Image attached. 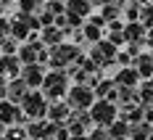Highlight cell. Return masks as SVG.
Masks as SVG:
<instances>
[{"label": "cell", "mask_w": 153, "mask_h": 140, "mask_svg": "<svg viewBox=\"0 0 153 140\" xmlns=\"http://www.w3.org/2000/svg\"><path fill=\"white\" fill-rule=\"evenodd\" d=\"M71 90V77L63 71V69H50L45 74V85H42V93L50 103L56 101H66V95Z\"/></svg>", "instance_id": "6da1fadb"}, {"label": "cell", "mask_w": 153, "mask_h": 140, "mask_svg": "<svg viewBox=\"0 0 153 140\" xmlns=\"http://www.w3.org/2000/svg\"><path fill=\"white\" fill-rule=\"evenodd\" d=\"M79 56H82V50L76 42H61V45L50 48V69H69V66H74L79 61Z\"/></svg>", "instance_id": "7a4b0ae2"}, {"label": "cell", "mask_w": 153, "mask_h": 140, "mask_svg": "<svg viewBox=\"0 0 153 140\" xmlns=\"http://www.w3.org/2000/svg\"><path fill=\"white\" fill-rule=\"evenodd\" d=\"M92 122L98 127H111L116 119H119V103H114V101H108V98H98L95 103H92Z\"/></svg>", "instance_id": "3957f363"}, {"label": "cell", "mask_w": 153, "mask_h": 140, "mask_svg": "<svg viewBox=\"0 0 153 140\" xmlns=\"http://www.w3.org/2000/svg\"><path fill=\"white\" fill-rule=\"evenodd\" d=\"M21 109L29 119H48V109H50V101L45 98L42 90H29L27 98L21 101Z\"/></svg>", "instance_id": "277c9868"}, {"label": "cell", "mask_w": 153, "mask_h": 140, "mask_svg": "<svg viewBox=\"0 0 153 140\" xmlns=\"http://www.w3.org/2000/svg\"><path fill=\"white\" fill-rule=\"evenodd\" d=\"M95 101L98 98L90 85H71V90L66 95V103L71 106V111H90Z\"/></svg>", "instance_id": "5b68a950"}, {"label": "cell", "mask_w": 153, "mask_h": 140, "mask_svg": "<svg viewBox=\"0 0 153 140\" xmlns=\"http://www.w3.org/2000/svg\"><path fill=\"white\" fill-rule=\"evenodd\" d=\"M116 45L111 42V40H100V42H95L90 48V58L92 61H98L100 66H111V63H116Z\"/></svg>", "instance_id": "8992f818"}, {"label": "cell", "mask_w": 153, "mask_h": 140, "mask_svg": "<svg viewBox=\"0 0 153 140\" xmlns=\"http://www.w3.org/2000/svg\"><path fill=\"white\" fill-rule=\"evenodd\" d=\"M56 127L58 124L50 122V119H32L27 124V132L34 140H56Z\"/></svg>", "instance_id": "52a82bcc"}, {"label": "cell", "mask_w": 153, "mask_h": 140, "mask_svg": "<svg viewBox=\"0 0 153 140\" xmlns=\"http://www.w3.org/2000/svg\"><path fill=\"white\" fill-rule=\"evenodd\" d=\"M45 66L42 63H27L24 69H21V79L29 85L32 90H42V85H45Z\"/></svg>", "instance_id": "ba28073f"}, {"label": "cell", "mask_w": 153, "mask_h": 140, "mask_svg": "<svg viewBox=\"0 0 153 140\" xmlns=\"http://www.w3.org/2000/svg\"><path fill=\"white\" fill-rule=\"evenodd\" d=\"M29 34H32V27H29V21H27V13H19L11 19V37H16L19 42H24V40H29Z\"/></svg>", "instance_id": "9c48e42d"}, {"label": "cell", "mask_w": 153, "mask_h": 140, "mask_svg": "<svg viewBox=\"0 0 153 140\" xmlns=\"http://www.w3.org/2000/svg\"><path fill=\"white\" fill-rule=\"evenodd\" d=\"M114 82H116V87H140V71L135 66H122Z\"/></svg>", "instance_id": "30bf717a"}, {"label": "cell", "mask_w": 153, "mask_h": 140, "mask_svg": "<svg viewBox=\"0 0 153 140\" xmlns=\"http://www.w3.org/2000/svg\"><path fill=\"white\" fill-rule=\"evenodd\" d=\"M21 69H24V63L19 56H0V74L8 79H16L21 77Z\"/></svg>", "instance_id": "8fae6325"}, {"label": "cell", "mask_w": 153, "mask_h": 140, "mask_svg": "<svg viewBox=\"0 0 153 140\" xmlns=\"http://www.w3.org/2000/svg\"><path fill=\"white\" fill-rule=\"evenodd\" d=\"M32 87L24 82L21 77H16V79H8V90H5V98L8 101H13V103H21L24 98H27V93H29Z\"/></svg>", "instance_id": "7c38bea8"}, {"label": "cell", "mask_w": 153, "mask_h": 140, "mask_svg": "<svg viewBox=\"0 0 153 140\" xmlns=\"http://www.w3.org/2000/svg\"><path fill=\"white\" fill-rule=\"evenodd\" d=\"M69 116H71V106H69L66 101H56V103H50V109H48V119H50V122L63 124V122H69Z\"/></svg>", "instance_id": "4fadbf2b"}, {"label": "cell", "mask_w": 153, "mask_h": 140, "mask_svg": "<svg viewBox=\"0 0 153 140\" xmlns=\"http://www.w3.org/2000/svg\"><path fill=\"white\" fill-rule=\"evenodd\" d=\"M40 37H42V42H45L48 48H56V45H61L63 40H66V32H63L58 24H53V27H45V29L40 32Z\"/></svg>", "instance_id": "5bb4252c"}, {"label": "cell", "mask_w": 153, "mask_h": 140, "mask_svg": "<svg viewBox=\"0 0 153 140\" xmlns=\"http://www.w3.org/2000/svg\"><path fill=\"white\" fill-rule=\"evenodd\" d=\"M45 45H34V42H21V48H19V58H21V63L27 66V63H40V50H42Z\"/></svg>", "instance_id": "9a60e30c"}, {"label": "cell", "mask_w": 153, "mask_h": 140, "mask_svg": "<svg viewBox=\"0 0 153 140\" xmlns=\"http://www.w3.org/2000/svg\"><path fill=\"white\" fill-rule=\"evenodd\" d=\"M124 37H127V42H145V37H148L145 24H143V21H129V24H124Z\"/></svg>", "instance_id": "2e32d148"}, {"label": "cell", "mask_w": 153, "mask_h": 140, "mask_svg": "<svg viewBox=\"0 0 153 140\" xmlns=\"http://www.w3.org/2000/svg\"><path fill=\"white\" fill-rule=\"evenodd\" d=\"M135 69L143 79H153V53H140L135 58Z\"/></svg>", "instance_id": "e0dca14e"}, {"label": "cell", "mask_w": 153, "mask_h": 140, "mask_svg": "<svg viewBox=\"0 0 153 140\" xmlns=\"http://www.w3.org/2000/svg\"><path fill=\"white\" fill-rule=\"evenodd\" d=\"M129 130H132V124L127 122V119H116L114 124L108 127V132H111V140H129Z\"/></svg>", "instance_id": "ac0fdd59"}, {"label": "cell", "mask_w": 153, "mask_h": 140, "mask_svg": "<svg viewBox=\"0 0 153 140\" xmlns=\"http://www.w3.org/2000/svg\"><path fill=\"white\" fill-rule=\"evenodd\" d=\"M92 8H95V5H92L90 0H69V3H66V11L82 16V19H87V16L92 13Z\"/></svg>", "instance_id": "d6986e66"}, {"label": "cell", "mask_w": 153, "mask_h": 140, "mask_svg": "<svg viewBox=\"0 0 153 140\" xmlns=\"http://www.w3.org/2000/svg\"><path fill=\"white\" fill-rule=\"evenodd\" d=\"M151 135H153V124L151 122L132 124V130H129V140H151Z\"/></svg>", "instance_id": "ffe728a7"}, {"label": "cell", "mask_w": 153, "mask_h": 140, "mask_svg": "<svg viewBox=\"0 0 153 140\" xmlns=\"http://www.w3.org/2000/svg\"><path fill=\"white\" fill-rule=\"evenodd\" d=\"M92 90H95V98H108V95L116 90V82L114 79H106V77H100L95 85H92Z\"/></svg>", "instance_id": "44dd1931"}, {"label": "cell", "mask_w": 153, "mask_h": 140, "mask_svg": "<svg viewBox=\"0 0 153 140\" xmlns=\"http://www.w3.org/2000/svg\"><path fill=\"white\" fill-rule=\"evenodd\" d=\"M45 3L48 0H19L16 8H19L21 13H40V11L45 8Z\"/></svg>", "instance_id": "7402d4cb"}, {"label": "cell", "mask_w": 153, "mask_h": 140, "mask_svg": "<svg viewBox=\"0 0 153 140\" xmlns=\"http://www.w3.org/2000/svg\"><path fill=\"white\" fill-rule=\"evenodd\" d=\"M19 40L16 37H5V40H0V56H19Z\"/></svg>", "instance_id": "603a6c76"}, {"label": "cell", "mask_w": 153, "mask_h": 140, "mask_svg": "<svg viewBox=\"0 0 153 140\" xmlns=\"http://www.w3.org/2000/svg\"><path fill=\"white\" fill-rule=\"evenodd\" d=\"M100 16L108 21H116V19H122V8L116 5V3H106V5H100Z\"/></svg>", "instance_id": "cb8c5ba5"}, {"label": "cell", "mask_w": 153, "mask_h": 140, "mask_svg": "<svg viewBox=\"0 0 153 140\" xmlns=\"http://www.w3.org/2000/svg\"><path fill=\"white\" fill-rule=\"evenodd\" d=\"M85 37H87V42H100V34H103V27H98V24H92V21H85Z\"/></svg>", "instance_id": "d4e9b609"}, {"label": "cell", "mask_w": 153, "mask_h": 140, "mask_svg": "<svg viewBox=\"0 0 153 140\" xmlns=\"http://www.w3.org/2000/svg\"><path fill=\"white\" fill-rule=\"evenodd\" d=\"M27 138H29V132H27V127H21V124L8 127L5 135H3V140H27Z\"/></svg>", "instance_id": "484cf974"}, {"label": "cell", "mask_w": 153, "mask_h": 140, "mask_svg": "<svg viewBox=\"0 0 153 140\" xmlns=\"http://www.w3.org/2000/svg\"><path fill=\"white\" fill-rule=\"evenodd\" d=\"M140 103L143 106H153V79H148L145 85H140Z\"/></svg>", "instance_id": "4316f807"}, {"label": "cell", "mask_w": 153, "mask_h": 140, "mask_svg": "<svg viewBox=\"0 0 153 140\" xmlns=\"http://www.w3.org/2000/svg\"><path fill=\"white\" fill-rule=\"evenodd\" d=\"M140 21L145 24V29H153V3L143 5V11H140Z\"/></svg>", "instance_id": "83f0119b"}, {"label": "cell", "mask_w": 153, "mask_h": 140, "mask_svg": "<svg viewBox=\"0 0 153 140\" xmlns=\"http://www.w3.org/2000/svg\"><path fill=\"white\" fill-rule=\"evenodd\" d=\"M87 138L90 140H111V132H108V127H92L90 132H87Z\"/></svg>", "instance_id": "f1b7e54d"}, {"label": "cell", "mask_w": 153, "mask_h": 140, "mask_svg": "<svg viewBox=\"0 0 153 140\" xmlns=\"http://www.w3.org/2000/svg\"><path fill=\"white\" fill-rule=\"evenodd\" d=\"M8 34H11V19L0 16V40H5Z\"/></svg>", "instance_id": "f546056e"}, {"label": "cell", "mask_w": 153, "mask_h": 140, "mask_svg": "<svg viewBox=\"0 0 153 140\" xmlns=\"http://www.w3.org/2000/svg\"><path fill=\"white\" fill-rule=\"evenodd\" d=\"M106 40H111V42H114L116 48L127 42V37H124V32H108V37H106Z\"/></svg>", "instance_id": "4dcf8cb0"}, {"label": "cell", "mask_w": 153, "mask_h": 140, "mask_svg": "<svg viewBox=\"0 0 153 140\" xmlns=\"http://www.w3.org/2000/svg\"><path fill=\"white\" fill-rule=\"evenodd\" d=\"M116 61L122 63V66H129V61H135V56L127 50V53H119V56H116Z\"/></svg>", "instance_id": "1f68e13d"}, {"label": "cell", "mask_w": 153, "mask_h": 140, "mask_svg": "<svg viewBox=\"0 0 153 140\" xmlns=\"http://www.w3.org/2000/svg\"><path fill=\"white\" fill-rule=\"evenodd\" d=\"M5 90H8V77H3V74H0V101L5 98Z\"/></svg>", "instance_id": "d6a6232c"}, {"label": "cell", "mask_w": 153, "mask_h": 140, "mask_svg": "<svg viewBox=\"0 0 153 140\" xmlns=\"http://www.w3.org/2000/svg\"><path fill=\"white\" fill-rule=\"evenodd\" d=\"M92 5H106V3H111V0H90Z\"/></svg>", "instance_id": "836d02e7"}, {"label": "cell", "mask_w": 153, "mask_h": 140, "mask_svg": "<svg viewBox=\"0 0 153 140\" xmlns=\"http://www.w3.org/2000/svg\"><path fill=\"white\" fill-rule=\"evenodd\" d=\"M111 3H116V5H119V8H124V5H127V3H129V0H111Z\"/></svg>", "instance_id": "e575fe53"}, {"label": "cell", "mask_w": 153, "mask_h": 140, "mask_svg": "<svg viewBox=\"0 0 153 140\" xmlns=\"http://www.w3.org/2000/svg\"><path fill=\"white\" fill-rule=\"evenodd\" d=\"M5 130H8V127H5L3 122H0V140H3V135H5Z\"/></svg>", "instance_id": "d590c367"}, {"label": "cell", "mask_w": 153, "mask_h": 140, "mask_svg": "<svg viewBox=\"0 0 153 140\" xmlns=\"http://www.w3.org/2000/svg\"><path fill=\"white\" fill-rule=\"evenodd\" d=\"M71 140H90V138H87V135H74Z\"/></svg>", "instance_id": "8d00e7d4"}, {"label": "cell", "mask_w": 153, "mask_h": 140, "mask_svg": "<svg viewBox=\"0 0 153 140\" xmlns=\"http://www.w3.org/2000/svg\"><path fill=\"white\" fill-rule=\"evenodd\" d=\"M135 3H140V5H148V3H153V0H135Z\"/></svg>", "instance_id": "74e56055"}, {"label": "cell", "mask_w": 153, "mask_h": 140, "mask_svg": "<svg viewBox=\"0 0 153 140\" xmlns=\"http://www.w3.org/2000/svg\"><path fill=\"white\" fill-rule=\"evenodd\" d=\"M61 3H69V0H61Z\"/></svg>", "instance_id": "f35d334b"}, {"label": "cell", "mask_w": 153, "mask_h": 140, "mask_svg": "<svg viewBox=\"0 0 153 140\" xmlns=\"http://www.w3.org/2000/svg\"><path fill=\"white\" fill-rule=\"evenodd\" d=\"M27 140H34V138H27Z\"/></svg>", "instance_id": "ab89813d"}]
</instances>
